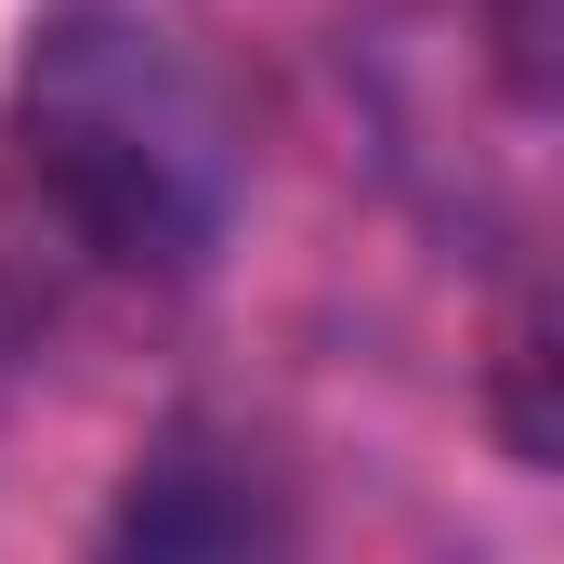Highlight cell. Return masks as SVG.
<instances>
[{
	"mask_svg": "<svg viewBox=\"0 0 564 564\" xmlns=\"http://www.w3.org/2000/svg\"><path fill=\"white\" fill-rule=\"evenodd\" d=\"M250 144L210 66L132 0H40L0 79V263L40 289H184L237 237Z\"/></svg>",
	"mask_w": 564,
	"mask_h": 564,
	"instance_id": "obj_1",
	"label": "cell"
},
{
	"mask_svg": "<svg viewBox=\"0 0 564 564\" xmlns=\"http://www.w3.org/2000/svg\"><path fill=\"white\" fill-rule=\"evenodd\" d=\"M473 408H486V446H499L512 473H539V486H564V289H539V302H512V315L486 328V368H473Z\"/></svg>",
	"mask_w": 564,
	"mask_h": 564,
	"instance_id": "obj_2",
	"label": "cell"
},
{
	"mask_svg": "<svg viewBox=\"0 0 564 564\" xmlns=\"http://www.w3.org/2000/svg\"><path fill=\"white\" fill-rule=\"evenodd\" d=\"M263 525L276 512L250 486H210V459H158V473H132V499L106 512V539H144V552H237Z\"/></svg>",
	"mask_w": 564,
	"mask_h": 564,
	"instance_id": "obj_3",
	"label": "cell"
},
{
	"mask_svg": "<svg viewBox=\"0 0 564 564\" xmlns=\"http://www.w3.org/2000/svg\"><path fill=\"white\" fill-rule=\"evenodd\" d=\"M473 53L512 119L564 132V0H473Z\"/></svg>",
	"mask_w": 564,
	"mask_h": 564,
	"instance_id": "obj_4",
	"label": "cell"
}]
</instances>
